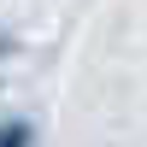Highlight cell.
I'll return each mask as SVG.
<instances>
[{
	"label": "cell",
	"instance_id": "cell-2",
	"mask_svg": "<svg viewBox=\"0 0 147 147\" xmlns=\"http://www.w3.org/2000/svg\"><path fill=\"white\" fill-rule=\"evenodd\" d=\"M6 53H12V35H0V59H6Z\"/></svg>",
	"mask_w": 147,
	"mask_h": 147
},
{
	"label": "cell",
	"instance_id": "cell-1",
	"mask_svg": "<svg viewBox=\"0 0 147 147\" xmlns=\"http://www.w3.org/2000/svg\"><path fill=\"white\" fill-rule=\"evenodd\" d=\"M0 147H35V129L30 124H6L0 129Z\"/></svg>",
	"mask_w": 147,
	"mask_h": 147
}]
</instances>
